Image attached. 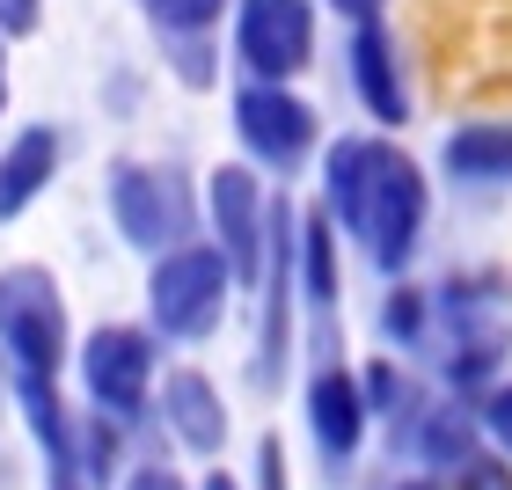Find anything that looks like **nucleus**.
I'll list each match as a JSON object with an SVG mask.
<instances>
[{
	"instance_id": "nucleus-1",
	"label": "nucleus",
	"mask_w": 512,
	"mask_h": 490,
	"mask_svg": "<svg viewBox=\"0 0 512 490\" xmlns=\"http://www.w3.org/2000/svg\"><path fill=\"white\" fill-rule=\"evenodd\" d=\"M322 191H330V213L374 249L381 271L410 264L417 227H425V176H417L410 154L374 147V139H337L330 169H322Z\"/></svg>"
},
{
	"instance_id": "nucleus-2",
	"label": "nucleus",
	"mask_w": 512,
	"mask_h": 490,
	"mask_svg": "<svg viewBox=\"0 0 512 490\" xmlns=\"http://www.w3.org/2000/svg\"><path fill=\"white\" fill-rule=\"evenodd\" d=\"M227 264H220V249L213 242H176V249H161L154 256V271H147V308H154V330L161 337H176V344H198V337H213L220 330V315H227Z\"/></svg>"
},
{
	"instance_id": "nucleus-3",
	"label": "nucleus",
	"mask_w": 512,
	"mask_h": 490,
	"mask_svg": "<svg viewBox=\"0 0 512 490\" xmlns=\"http://www.w3.org/2000/svg\"><path fill=\"white\" fill-rule=\"evenodd\" d=\"M0 352L15 359V381H52L66 366V300L52 271L37 264L0 271Z\"/></svg>"
},
{
	"instance_id": "nucleus-4",
	"label": "nucleus",
	"mask_w": 512,
	"mask_h": 490,
	"mask_svg": "<svg viewBox=\"0 0 512 490\" xmlns=\"http://www.w3.org/2000/svg\"><path fill=\"white\" fill-rule=\"evenodd\" d=\"M110 213L132 249H176L191 242V198H183L176 169H147V161H118L110 169Z\"/></svg>"
},
{
	"instance_id": "nucleus-5",
	"label": "nucleus",
	"mask_w": 512,
	"mask_h": 490,
	"mask_svg": "<svg viewBox=\"0 0 512 490\" xmlns=\"http://www.w3.org/2000/svg\"><path fill=\"white\" fill-rule=\"evenodd\" d=\"M81 381H88L103 417H139L147 410V388H154V337L125 330V322H103L81 344Z\"/></svg>"
},
{
	"instance_id": "nucleus-6",
	"label": "nucleus",
	"mask_w": 512,
	"mask_h": 490,
	"mask_svg": "<svg viewBox=\"0 0 512 490\" xmlns=\"http://www.w3.org/2000/svg\"><path fill=\"white\" fill-rule=\"evenodd\" d=\"M235 52L256 81H286L308 66L315 52V15H308V0H242V15H235Z\"/></svg>"
},
{
	"instance_id": "nucleus-7",
	"label": "nucleus",
	"mask_w": 512,
	"mask_h": 490,
	"mask_svg": "<svg viewBox=\"0 0 512 490\" xmlns=\"http://www.w3.org/2000/svg\"><path fill=\"white\" fill-rule=\"evenodd\" d=\"M235 132L256 161H271V169H293L300 154L315 147V110L286 96V81H249L235 96Z\"/></svg>"
},
{
	"instance_id": "nucleus-8",
	"label": "nucleus",
	"mask_w": 512,
	"mask_h": 490,
	"mask_svg": "<svg viewBox=\"0 0 512 490\" xmlns=\"http://www.w3.org/2000/svg\"><path fill=\"white\" fill-rule=\"evenodd\" d=\"M205 213H213V249H220V264L227 278H256L264 271V191H256V176L249 169H213V183H205Z\"/></svg>"
},
{
	"instance_id": "nucleus-9",
	"label": "nucleus",
	"mask_w": 512,
	"mask_h": 490,
	"mask_svg": "<svg viewBox=\"0 0 512 490\" xmlns=\"http://www.w3.org/2000/svg\"><path fill=\"white\" fill-rule=\"evenodd\" d=\"M52 176H59V132H52V125L15 132L8 147H0V220L30 213L37 191H44Z\"/></svg>"
},
{
	"instance_id": "nucleus-10",
	"label": "nucleus",
	"mask_w": 512,
	"mask_h": 490,
	"mask_svg": "<svg viewBox=\"0 0 512 490\" xmlns=\"http://www.w3.org/2000/svg\"><path fill=\"white\" fill-rule=\"evenodd\" d=\"M161 410H169V425H176V439H183L191 454H220V439H227V403H220V388L205 381V373L176 366L169 388H161Z\"/></svg>"
},
{
	"instance_id": "nucleus-11",
	"label": "nucleus",
	"mask_w": 512,
	"mask_h": 490,
	"mask_svg": "<svg viewBox=\"0 0 512 490\" xmlns=\"http://www.w3.org/2000/svg\"><path fill=\"white\" fill-rule=\"evenodd\" d=\"M308 417H315V447L330 454V461H352V454H359V432H366V395L352 388V373H344V366L315 373V388H308Z\"/></svg>"
},
{
	"instance_id": "nucleus-12",
	"label": "nucleus",
	"mask_w": 512,
	"mask_h": 490,
	"mask_svg": "<svg viewBox=\"0 0 512 490\" xmlns=\"http://www.w3.org/2000/svg\"><path fill=\"white\" fill-rule=\"evenodd\" d=\"M352 74H359V96H366V110H374L381 125L410 118V96H403V81H395V52H388V37L374 22H359V37H352Z\"/></svg>"
},
{
	"instance_id": "nucleus-13",
	"label": "nucleus",
	"mask_w": 512,
	"mask_h": 490,
	"mask_svg": "<svg viewBox=\"0 0 512 490\" xmlns=\"http://www.w3.org/2000/svg\"><path fill=\"white\" fill-rule=\"evenodd\" d=\"M447 169L454 176H476V183L512 176V125H469V132H454L447 139Z\"/></svg>"
},
{
	"instance_id": "nucleus-14",
	"label": "nucleus",
	"mask_w": 512,
	"mask_h": 490,
	"mask_svg": "<svg viewBox=\"0 0 512 490\" xmlns=\"http://www.w3.org/2000/svg\"><path fill=\"white\" fill-rule=\"evenodd\" d=\"M300 256H308V293L315 300H337V227L315 220L308 242H300Z\"/></svg>"
},
{
	"instance_id": "nucleus-15",
	"label": "nucleus",
	"mask_w": 512,
	"mask_h": 490,
	"mask_svg": "<svg viewBox=\"0 0 512 490\" xmlns=\"http://www.w3.org/2000/svg\"><path fill=\"white\" fill-rule=\"evenodd\" d=\"M154 30H213L227 0H139Z\"/></svg>"
},
{
	"instance_id": "nucleus-16",
	"label": "nucleus",
	"mask_w": 512,
	"mask_h": 490,
	"mask_svg": "<svg viewBox=\"0 0 512 490\" xmlns=\"http://www.w3.org/2000/svg\"><path fill=\"white\" fill-rule=\"evenodd\" d=\"M425 461H439V469H447V461H454V469L469 461V417H461V410H439V417H432V432H425Z\"/></svg>"
},
{
	"instance_id": "nucleus-17",
	"label": "nucleus",
	"mask_w": 512,
	"mask_h": 490,
	"mask_svg": "<svg viewBox=\"0 0 512 490\" xmlns=\"http://www.w3.org/2000/svg\"><path fill=\"white\" fill-rule=\"evenodd\" d=\"M44 22V0H0V37H30Z\"/></svg>"
},
{
	"instance_id": "nucleus-18",
	"label": "nucleus",
	"mask_w": 512,
	"mask_h": 490,
	"mask_svg": "<svg viewBox=\"0 0 512 490\" xmlns=\"http://www.w3.org/2000/svg\"><path fill=\"white\" fill-rule=\"evenodd\" d=\"M461 490H512L505 461H461Z\"/></svg>"
},
{
	"instance_id": "nucleus-19",
	"label": "nucleus",
	"mask_w": 512,
	"mask_h": 490,
	"mask_svg": "<svg viewBox=\"0 0 512 490\" xmlns=\"http://www.w3.org/2000/svg\"><path fill=\"white\" fill-rule=\"evenodd\" d=\"M256 483H264V490H286V454H278V439L256 447Z\"/></svg>"
},
{
	"instance_id": "nucleus-20",
	"label": "nucleus",
	"mask_w": 512,
	"mask_h": 490,
	"mask_svg": "<svg viewBox=\"0 0 512 490\" xmlns=\"http://www.w3.org/2000/svg\"><path fill=\"white\" fill-rule=\"evenodd\" d=\"M491 432H498V447L512 454V388H498V395H491Z\"/></svg>"
},
{
	"instance_id": "nucleus-21",
	"label": "nucleus",
	"mask_w": 512,
	"mask_h": 490,
	"mask_svg": "<svg viewBox=\"0 0 512 490\" xmlns=\"http://www.w3.org/2000/svg\"><path fill=\"white\" fill-rule=\"evenodd\" d=\"M125 490H191V483H183L176 469H139V476H132Z\"/></svg>"
},
{
	"instance_id": "nucleus-22",
	"label": "nucleus",
	"mask_w": 512,
	"mask_h": 490,
	"mask_svg": "<svg viewBox=\"0 0 512 490\" xmlns=\"http://www.w3.org/2000/svg\"><path fill=\"white\" fill-rule=\"evenodd\" d=\"M388 337H417V300H395L388 308Z\"/></svg>"
},
{
	"instance_id": "nucleus-23",
	"label": "nucleus",
	"mask_w": 512,
	"mask_h": 490,
	"mask_svg": "<svg viewBox=\"0 0 512 490\" xmlns=\"http://www.w3.org/2000/svg\"><path fill=\"white\" fill-rule=\"evenodd\" d=\"M374 8H381V0H337V15H359V22L374 15Z\"/></svg>"
},
{
	"instance_id": "nucleus-24",
	"label": "nucleus",
	"mask_w": 512,
	"mask_h": 490,
	"mask_svg": "<svg viewBox=\"0 0 512 490\" xmlns=\"http://www.w3.org/2000/svg\"><path fill=\"white\" fill-rule=\"evenodd\" d=\"M0 110H8V44H0Z\"/></svg>"
},
{
	"instance_id": "nucleus-25",
	"label": "nucleus",
	"mask_w": 512,
	"mask_h": 490,
	"mask_svg": "<svg viewBox=\"0 0 512 490\" xmlns=\"http://www.w3.org/2000/svg\"><path fill=\"white\" fill-rule=\"evenodd\" d=\"M205 490H235V483H227V476H205Z\"/></svg>"
},
{
	"instance_id": "nucleus-26",
	"label": "nucleus",
	"mask_w": 512,
	"mask_h": 490,
	"mask_svg": "<svg viewBox=\"0 0 512 490\" xmlns=\"http://www.w3.org/2000/svg\"><path fill=\"white\" fill-rule=\"evenodd\" d=\"M410 490H417V483H410Z\"/></svg>"
}]
</instances>
